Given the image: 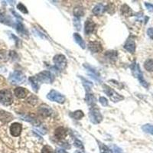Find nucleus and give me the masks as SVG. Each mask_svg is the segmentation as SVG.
I'll list each match as a JSON object with an SVG mask.
<instances>
[{
  "label": "nucleus",
  "instance_id": "nucleus-36",
  "mask_svg": "<svg viewBox=\"0 0 153 153\" xmlns=\"http://www.w3.org/2000/svg\"><path fill=\"white\" fill-rule=\"evenodd\" d=\"M37 97L35 96H31L27 100V101L29 102V103H31V104H32V105H35L36 103H37Z\"/></svg>",
  "mask_w": 153,
  "mask_h": 153
},
{
  "label": "nucleus",
  "instance_id": "nucleus-15",
  "mask_svg": "<svg viewBox=\"0 0 153 153\" xmlns=\"http://www.w3.org/2000/svg\"><path fill=\"white\" fill-rule=\"evenodd\" d=\"M96 25L92 20L87 19L85 21V25H84V32L86 35H90L91 34L95 29Z\"/></svg>",
  "mask_w": 153,
  "mask_h": 153
},
{
  "label": "nucleus",
  "instance_id": "nucleus-38",
  "mask_svg": "<svg viewBox=\"0 0 153 153\" xmlns=\"http://www.w3.org/2000/svg\"><path fill=\"white\" fill-rule=\"evenodd\" d=\"M145 5L149 12H153V5H152L151 3H149V2H145Z\"/></svg>",
  "mask_w": 153,
  "mask_h": 153
},
{
  "label": "nucleus",
  "instance_id": "nucleus-22",
  "mask_svg": "<svg viewBox=\"0 0 153 153\" xmlns=\"http://www.w3.org/2000/svg\"><path fill=\"white\" fill-rule=\"evenodd\" d=\"M29 82H30V84L32 86V87L33 88L35 92H38V89H39V84H38V81L37 80V79L35 78V76H30L29 78Z\"/></svg>",
  "mask_w": 153,
  "mask_h": 153
},
{
  "label": "nucleus",
  "instance_id": "nucleus-7",
  "mask_svg": "<svg viewBox=\"0 0 153 153\" xmlns=\"http://www.w3.org/2000/svg\"><path fill=\"white\" fill-rule=\"evenodd\" d=\"M47 97L51 101L56 102V103H61V104L65 102V96L61 94V93L57 92L54 90H51L50 92L48 93V95H47Z\"/></svg>",
  "mask_w": 153,
  "mask_h": 153
},
{
  "label": "nucleus",
  "instance_id": "nucleus-25",
  "mask_svg": "<svg viewBox=\"0 0 153 153\" xmlns=\"http://www.w3.org/2000/svg\"><path fill=\"white\" fill-rule=\"evenodd\" d=\"M80 80H82V82H83V85H84V87H85L86 92H89V91H90L91 87H93L92 83H91L90 81H89L88 80H87V79L83 78V77L80 76Z\"/></svg>",
  "mask_w": 153,
  "mask_h": 153
},
{
  "label": "nucleus",
  "instance_id": "nucleus-11",
  "mask_svg": "<svg viewBox=\"0 0 153 153\" xmlns=\"http://www.w3.org/2000/svg\"><path fill=\"white\" fill-rule=\"evenodd\" d=\"M88 48H89V50L93 53H99L103 51V47L101 44L96 41H90L88 44Z\"/></svg>",
  "mask_w": 153,
  "mask_h": 153
},
{
  "label": "nucleus",
  "instance_id": "nucleus-41",
  "mask_svg": "<svg viewBox=\"0 0 153 153\" xmlns=\"http://www.w3.org/2000/svg\"><path fill=\"white\" fill-rule=\"evenodd\" d=\"M75 153H83V152H79V151H76V152H75Z\"/></svg>",
  "mask_w": 153,
  "mask_h": 153
},
{
  "label": "nucleus",
  "instance_id": "nucleus-17",
  "mask_svg": "<svg viewBox=\"0 0 153 153\" xmlns=\"http://www.w3.org/2000/svg\"><path fill=\"white\" fill-rule=\"evenodd\" d=\"M85 100L88 105L91 106V107H95V105H96V97L94 96V95L90 91L86 93Z\"/></svg>",
  "mask_w": 153,
  "mask_h": 153
},
{
  "label": "nucleus",
  "instance_id": "nucleus-10",
  "mask_svg": "<svg viewBox=\"0 0 153 153\" xmlns=\"http://www.w3.org/2000/svg\"><path fill=\"white\" fill-rule=\"evenodd\" d=\"M22 127L18 123H14L10 126V133L13 137H18L21 135Z\"/></svg>",
  "mask_w": 153,
  "mask_h": 153
},
{
  "label": "nucleus",
  "instance_id": "nucleus-5",
  "mask_svg": "<svg viewBox=\"0 0 153 153\" xmlns=\"http://www.w3.org/2000/svg\"><path fill=\"white\" fill-rule=\"evenodd\" d=\"M13 101V95L9 90L4 89L0 90V103L3 105L9 106L12 104Z\"/></svg>",
  "mask_w": 153,
  "mask_h": 153
},
{
  "label": "nucleus",
  "instance_id": "nucleus-18",
  "mask_svg": "<svg viewBox=\"0 0 153 153\" xmlns=\"http://www.w3.org/2000/svg\"><path fill=\"white\" fill-rule=\"evenodd\" d=\"M105 11V5H103L102 3H99L93 8V13L96 15H103Z\"/></svg>",
  "mask_w": 153,
  "mask_h": 153
},
{
  "label": "nucleus",
  "instance_id": "nucleus-3",
  "mask_svg": "<svg viewBox=\"0 0 153 153\" xmlns=\"http://www.w3.org/2000/svg\"><path fill=\"white\" fill-rule=\"evenodd\" d=\"M103 87L104 93L110 97V99L113 102L116 103V102L121 101V100H123V99H124V97H123V96H121V95H119V93H117L114 90H113L111 87H108V86L105 85V84L103 85Z\"/></svg>",
  "mask_w": 153,
  "mask_h": 153
},
{
  "label": "nucleus",
  "instance_id": "nucleus-16",
  "mask_svg": "<svg viewBox=\"0 0 153 153\" xmlns=\"http://www.w3.org/2000/svg\"><path fill=\"white\" fill-rule=\"evenodd\" d=\"M14 93L15 96L18 99H23L26 97L27 95L29 94V91L23 87H17L14 90Z\"/></svg>",
  "mask_w": 153,
  "mask_h": 153
},
{
  "label": "nucleus",
  "instance_id": "nucleus-29",
  "mask_svg": "<svg viewBox=\"0 0 153 153\" xmlns=\"http://www.w3.org/2000/svg\"><path fill=\"white\" fill-rule=\"evenodd\" d=\"M73 13L74 15L75 18H79V17L84 15V9L80 6H77V7L74 8Z\"/></svg>",
  "mask_w": 153,
  "mask_h": 153
},
{
  "label": "nucleus",
  "instance_id": "nucleus-20",
  "mask_svg": "<svg viewBox=\"0 0 153 153\" xmlns=\"http://www.w3.org/2000/svg\"><path fill=\"white\" fill-rule=\"evenodd\" d=\"M74 38L75 40V42H76L82 49H85V42H84V39L82 38V37L78 34V33H74Z\"/></svg>",
  "mask_w": 153,
  "mask_h": 153
},
{
  "label": "nucleus",
  "instance_id": "nucleus-34",
  "mask_svg": "<svg viewBox=\"0 0 153 153\" xmlns=\"http://www.w3.org/2000/svg\"><path fill=\"white\" fill-rule=\"evenodd\" d=\"M17 9H18L19 11H21L22 13H25V14H27V13H29L28 10H27L26 7H25V5H24L22 3H18V5H17Z\"/></svg>",
  "mask_w": 153,
  "mask_h": 153
},
{
  "label": "nucleus",
  "instance_id": "nucleus-27",
  "mask_svg": "<svg viewBox=\"0 0 153 153\" xmlns=\"http://www.w3.org/2000/svg\"><path fill=\"white\" fill-rule=\"evenodd\" d=\"M105 55L107 58H109V60L114 61V60H116V57H117L118 54L116 51H107Z\"/></svg>",
  "mask_w": 153,
  "mask_h": 153
},
{
  "label": "nucleus",
  "instance_id": "nucleus-13",
  "mask_svg": "<svg viewBox=\"0 0 153 153\" xmlns=\"http://www.w3.org/2000/svg\"><path fill=\"white\" fill-rule=\"evenodd\" d=\"M67 129L64 127H60L58 128H57L54 131V136L58 140H62V139H65V137L67 136Z\"/></svg>",
  "mask_w": 153,
  "mask_h": 153
},
{
  "label": "nucleus",
  "instance_id": "nucleus-28",
  "mask_svg": "<svg viewBox=\"0 0 153 153\" xmlns=\"http://www.w3.org/2000/svg\"><path fill=\"white\" fill-rule=\"evenodd\" d=\"M70 116L75 119H80L84 117V114L81 110H76V111H74V112H73V113H71Z\"/></svg>",
  "mask_w": 153,
  "mask_h": 153
},
{
  "label": "nucleus",
  "instance_id": "nucleus-8",
  "mask_svg": "<svg viewBox=\"0 0 153 153\" xmlns=\"http://www.w3.org/2000/svg\"><path fill=\"white\" fill-rule=\"evenodd\" d=\"M53 61L57 70L63 71L67 66L66 57L63 54H57L54 57Z\"/></svg>",
  "mask_w": 153,
  "mask_h": 153
},
{
  "label": "nucleus",
  "instance_id": "nucleus-9",
  "mask_svg": "<svg viewBox=\"0 0 153 153\" xmlns=\"http://www.w3.org/2000/svg\"><path fill=\"white\" fill-rule=\"evenodd\" d=\"M83 66L84 67V68L87 71V74L89 75L90 76H91L93 79H94L98 83H101V77H100V73L98 72V71L94 67L91 66V65L87 64H84Z\"/></svg>",
  "mask_w": 153,
  "mask_h": 153
},
{
  "label": "nucleus",
  "instance_id": "nucleus-14",
  "mask_svg": "<svg viewBox=\"0 0 153 153\" xmlns=\"http://www.w3.org/2000/svg\"><path fill=\"white\" fill-rule=\"evenodd\" d=\"M124 48L130 53L133 54L135 51V43L132 38H129L124 45Z\"/></svg>",
  "mask_w": 153,
  "mask_h": 153
},
{
  "label": "nucleus",
  "instance_id": "nucleus-21",
  "mask_svg": "<svg viewBox=\"0 0 153 153\" xmlns=\"http://www.w3.org/2000/svg\"><path fill=\"white\" fill-rule=\"evenodd\" d=\"M120 10H121L122 15L124 16H127V17H129V16H132V14H133L132 9H130L128 5H127V4H124V5H122L121 9H120Z\"/></svg>",
  "mask_w": 153,
  "mask_h": 153
},
{
  "label": "nucleus",
  "instance_id": "nucleus-35",
  "mask_svg": "<svg viewBox=\"0 0 153 153\" xmlns=\"http://www.w3.org/2000/svg\"><path fill=\"white\" fill-rule=\"evenodd\" d=\"M111 148H112V152L113 153H123V150L121 149L118 147L116 145H112L111 146Z\"/></svg>",
  "mask_w": 153,
  "mask_h": 153
},
{
  "label": "nucleus",
  "instance_id": "nucleus-40",
  "mask_svg": "<svg viewBox=\"0 0 153 153\" xmlns=\"http://www.w3.org/2000/svg\"><path fill=\"white\" fill-rule=\"evenodd\" d=\"M57 153H67L66 151L64 149H58L57 150Z\"/></svg>",
  "mask_w": 153,
  "mask_h": 153
},
{
  "label": "nucleus",
  "instance_id": "nucleus-37",
  "mask_svg": "<svg viewBox=\"0 0 153 153\" xmlns=\"http://www.w3.org/2000/svg\"><path fill=\"white\" fill-rule=\"evenodd\" d=\"M100 103H101L102 106H103V107H107V106H108V100H107L105 97H103V96L100 97Z\"/></svg>",
  "mask_w": 153,
  "mask_h": 153
},
{
  "label": "nucleus",
  "instance_id": "nucleus-31",
  "mask_svg": "<svg viewBox=\"0 0 153 153\" xmlns=\"http://www.w3.org/2000/svg\"><path fill=\"white\" fill-rule=\"evenodd\" d=\"M41 153H55V152H54V150L53 149V148H51V146H45L42 148Z\"/></svg>",
  "mask_w": 153,
  "mask_h": 153
},
{
  "label": "nucleus",
  "instance_id": "nucleus-32",
  "mask_svg": "<svg viewBox=\"0 0 153 153\" xmlns=\"http://www.w3.org/2000/svg\"><path fill=\"white\" fill-rule=\"evenodd\" d=\"M74 145L76 148L77 149H84V145L82 143L81 141H80L79 139H75L74 140Z\"/></svg>",
  "mask_w": 153,
  "mask_h": 153
},
{
  "label": "nucleus",
  "instance_id": "nucleus-2",
  "mask_svg": "<svg viewBox=\"0 0 153 153\" xmlns=\"http://www.w3.org/2000/svg\"><path fill=\"white\" fill-rule=\"evenodd\" d=\"M35 78L42 84H51L54 80V75L48 71H43L36 75Z\"/></svg>",
  "mask_w": 153,
  "mask_h": 153
},
{
  "label": "nucleus",
  "instance_id": "nucleus-33",
  "mask_svg": "<svg viewBox=\"0 0 153 153\" xmlns=\"http://www.w3.org/2000/svg\"><path fill=\"white\" fill-rule=\"evenodd\" d=\"M74 25L75 29H76L78 31H80L81 29V24H80L79 18H74Z\"/></svg>",
  "mask_w": 153,
  "mask_h": 153
},
{
  "label": "nucleus",
  "instance_id": "nucleus-4",
  "mask_svg": "<svg viewBox=\"0 0 153 153\" xmlns=\"http://www.w3.org/2000/svg\"><path fill=\"white\" fill-rule=\"evenodd\" d=\"M9 80L13 84H21L25 82L26 76L22 72L19 71H15L9 75Z\"/></svg>",
  "mask_w": 153,
  "mask_h": 153
},
{
  "label": "nucleus",
  "instance_id": "nucleus-26",
  "mask_svg": "<svg viewBox=\"0 0 153 153\" xmlns=\"http://www.w3.org/2000/svg\"><path fill=\"white\" fill-rule=\"evenodd\" d=\"M144 68L149 72L153 71V59H148L144 63Z\"/></svg>",
  "mask_w": 153,
  "mask_h": 153
},
{
  "label": "nucleus",
  "instance_id": "nucleus-6",
  "mask_svg": "<svg viewBox=\"0 0 153 153\" xmlns=\"http://www.w3.org/2000/svg\"><path fill=\"white\" fill-rule=\"evenodd\" d=\"M89 117L91 123H93V124H98L103 120V116L100 113L99 109L95 107H91L90 110Z\"/></svg>",
  "mask_w": 153,
  "mask_h": 153
},
{
  "label": "nucleus",
  "instance_id": "nucleus-12",
  "mask_svg": "<svg viewBox=\"0 0 153 153\" xmlns=\"http://www.w3.org/2000/svg\"><path fill=\"white\" fill-rule=\"evenodd\" d=\"M38 113L43 117H48L53 113V111L48 106L43 104L38 108Z\"/></svg>",
  "mask_w": 153,
  "mask_h": 153
},
{
  "label": "nucleus",
  "instance_id": "nucleus-24",
  "mask_svg": "<svg viewBox=\"0 0 153 153\" xmlns=\"http://www.w3.org/2000/svg\"><path fill=\"white\" fill-rule=\"evenodd\" d=\"M15 29L18 31V33L21 35H27V31L25 29V27L20 21H16L15 23Z\"/></svg>",
  "mask_w": 153,
  "mask_h": 153
},
{
  "label": "nucleus",
  "instance_id": "nucleus-1",
  "mask_svg": "<svg viewBox=\"0 0 153 153\" xmlns=\"http://www.w3.org/2000/svg\"><path fill=\"white\" fill-rule=\"evenodd\" d=\"M131 69H132V74L139 80V83H140L144 87L148 88L149 84L146 82V80H145L144 77H143V72H142V71H141L140 67H139V64L134 62L133 64H132V66H131Z\"/></svg>",
  "mask_w": 153,
  "mask_h": 153
},
{
  "label": "nucleus",
  "instance_id": "nucleus-23",
  "mask_svg": "<svg viewBox=\"0 0 153 153\" xmlns=\"http://www.w3.org/2000/svg\"><path fill=\"white\" fill-rule=\"evenodd\" d=\"M99 143V148H100V153H113L112 150L109 148L108 146H106L104 143H100V141H97Z\"/></svg>",
  "mask_w": 153,
  "mask_h": 153
},
{
  "label": "nucleus",
  "instance_id": "nucleus-39",
  "mask_svg": "<svg viewBox=\"0 0 153 153\" xmlns=\"http://www.w3.org/2000/svg\"><path fill=\"white\" fill-rule=\"evenodd\" d=\"M147 34H148L149 37L153 40V28H149L147 30Z\"/></svg>",
  "mask_w": 153,
  "mask_h": 153
},
{
  "label": "nucleus",
  "instance_id": "nucleus-19",
  "mask_svg": "<svg viewBox=\"0 0 153 153\" xmlns=\"http://www.w3.org/2000/svg\"><path fill=\"white\" fill-rule=\"evenodd\" d=\"M13 119V116L9 113L2 110L0 111V120L3 123H6L10 122Z\"/></svg>",
  "mask_w": 153,
  "mask_h": 153
},
{
  "label": "nucleus",
  "instance_id": "nucleus-30",
  "mask_svg": "<svg viewBox=\"0 0 153 153\" xmlns=\"http://www.w3.org/2000/svg\"><path fill=\"white\" fill-rule=\"evenodd\" d=\"M142 129L146 133H149L151 135H153V125L151 124H146L143 126Z\"/></svg>",
  "mask_w": 153,
  "mask_h": 153
}]
</instances>
